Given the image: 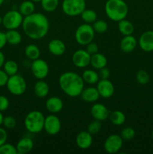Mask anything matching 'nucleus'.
I'll return each instance as SVG.
<instances>
[{
    "instance_id": "1",
    "label": "nucleus",
    "mask_w": 153,
    "mask_h": 154,
    "mask_svg": "<svg viewBox=\"0 0 153 154\" xmlns=\"http://www.w3.org/2000/svg\"><path fill=\"white\" fill-rule=\"evenodd\" d=\"M21 26L27 37L34 40H39L47 35L50 23L44 14L34 12L24 17Z\"/></svg>"
},
{
    "instance_id": "2",
    "label": "nucleus",
    "mask_w": 153,
    "mask_h": 154,
    "mask_svg": "<svg viewBox=\"0 0 153 154\" xmlns=\"http://www.w3.org/2000/svg\"><path fill=\"white\" fill-rule=\"evenodd\" d=\"M58 85L64 94L71 98L80 96L84 89V81L82 76L74 72H66L58 78Z\"/></svg>"
},
{
    "instance_id": "3",
    "label": "nucleus",
    "mask_w": 153,
    "mask_h": 154,
    "mask_svg": "<svg viewBox=\"0 0 153 154\" xmlns=\"http://www.w3.org/2000/svg\"><path fill=\"white\" fill-rule=\"evenodd\" d=\"M104 11L110 20L118 22L126 18L128 7L124 0H107L105 3Z\"/></svg>"
},
{
    "instance_id": "4",
    "label": "nucleus",
    "mask_w": 153,
    "mask_h": 154,
    "mask_svg": "<svg viewBox=\"0 0 153 154\" xmlns=\"http://www.w3.org/2000/svg\"><path fill=\"white\" fill-rule=\"evenodd\" d=\"M44 115L40 111H32L26 116L24 125L28 132L32 134H38L44 130Z\"/></svg>"
},
{
    "instance_id": "5",
    "label": "nucleus",
    "mask_w": 153,
    "mask_h": 154,
    "mask_svg": "<svg viewBox=\"0 0 153 154\" xmlns=\"http://www.w3.org/2000/svg\"><path fill=\"white\" fill-rule=\"evenodd\" d=\"M94 30L89 23H82L76 28L75 32V40L76 43L82 46H86L92 42L94 38Z\"/></svg>"
},
{
    "instance_id": "6",
    "label": "nucleus",
    "mask_w": 153,
    "mask_h": 154,
    "mask_svg": "<svg viewBox=\"0 0 153 154\" xmlns=\"http://www.w3.org/2000/svg\"><path fill=\"white\" fill-rule=\"evenodd\" d=\"M6 87L9 93L14 96H22L26 90V81L22 75L16 74L9 76Z\"/></svg>"
},
{
    "instance_id": "7",
    "label": "nucleus",
    "mask_w": 153,
    "mask_h": 154,
    "mask_svg": "<svg viewBox=\"0 0 153 154\" xmlns=\"http://www.w3.org/2000/svg\"><path fill=\"white\" fill-rule=\"evenodd\" d=\"M86 0H63L62 10L67 16L76 17L86 9Z\"/></svg>"
},
{
    "instance_id": "8",
    "label": "nucleus",
    "mask_w": 153,
    "mask_h": 154,
    "mask_svg": "<svg viewBox=\"0 0 153 154\" xmlns=\"http://www.w3.org/2000/svg\"><path fill=\"white\" fill-rule=\"evenodd\" d=\"M23 17L19 11L10 10L2 17V25L7 30L17 29L22 26Z\"/></svg>"
},
{
    "instance_id": "9",
    "label": "nucleus",
    "mask_w": 153,
    "mask_h": 154,
    "mask_svg": "<svg viewBox=\"0 0 153 154\" xmlns=\"http://www.w3.org/2000/svg\"><path fill=\"white\" fill-rule=\"evenodd\" d=\"M31 71L33 76L38 80H44L47 77L50 68L45 60L38 58L33 60L31 63Z\"/></svg>"
},
{
    "instance_id": "10",
    "label": "nucleus",
    "mask_w": 153,
    "mask_h": 154,
    "mask_svg": "<svg viewBox=\"0 0 153 154\" xmlns=\"http://www.w3.org/2000/svg\"><path fill=\"white\" fill-rule=\"evenodd\" d=\"M123 141L120 135L112 134L109 135L104 143V149L108 153H116L121 150L123 145Z\"/></svg>"
},
{
    "instance_id": "11",
    "label": "nucleus",
    "mask_w": 153,
    "mask_h": 154,
    "mask_svg": "<svg viewBox=\"0 0 153 154\" xmlns=\"http://www.w3.org/2000/svg\"><path fill=\"white\" fill-rule=\"evenodd\" d=\"M62 128L61 120L55 114L45 117L44 130L50 135H56L60 132Z\"/></svg>"
},
{
    "instance_id": "12",
    "label": "nucleus",
    "mask_w": 153,
    "mask_h": 154,
    "mask_svg": "<svg viewBox=\"0 0 153 154\" xmlns=\"http://www.w3.org/2000/svg\"><path fill=\"white\" fill-rule=\"evenodd\" d=\"M91 55L86 50L79 49L72 55V63L79 69H84L90 65Z\"/></svg>"
},
{
    "instance_id": "13",
    "label": "nucleus",
    "mask_w": 153,
    "mask_h": 154,
    "mask_svg": "<svg viewBox=\"0 0 153 154\" xmlns=\"http://www.w3.org/2000/svg\"><path fill=\"white\" fill-rule=\"evenodd\" d=\"M97 88L100 97L109 99L114 94L115 88L112 83L109 79H100L97 83Z\"/></svg>"
},
{
    "instance_id": "14",
    "label": "nucleus",
    "mask_w": 153,
    "mask_h": 154,
    "mask_svg": "<svg viewBox=\"0 0 153 154\" xmlns=\"http://www.w3.org/2000/svg\"><path fill=\"white\" fill-rule=\"evenodd\" d=\"M138 45L140 49L145 52H152L153 51V31L148 30L146 31L140 36L138 40Z\"/></svg>"
},
{
    "instance_id": "15",
    "label": "nucleus",
    "mask_w": 153,
    "mask_h": 154,
    "mask_svg": "<svg viewBox=\"0 0 153 154\" xmlns=\"http://www.w3.org/2000/svg\"><path fill=\"white\" fill-rule=\"evenodd\" d=\"M91 115L94 120L104 121L109 117L110 111L102 103H94L91 108Z\"/></svg>"
},
{
    "instance_id": "16",
    "label": "nucleus",
    "mask_w": 153,
    "mask_h": 154,
    "mask_svg": "<svg viewBox=\"0 0 153 154\" xmlns=\"http://www.w3.org/2000/svg\"><path fill=\"white\" fill-rule=\"evenodd\" d=\"M92 135L88 131H82L76 137V144L79 148L82 150H87L92 144Z\"/></svg>"
},
{
    "instance_id": "17",
    "label": "nucleus",
    "mask_w": 153,
    "mask_h": 154,
    "mask_svg": "<svg viewBox=\"0 0 153 154\" xmlns=\"http://www.w3.org/2000/svg\"><path fill=\"white\" fill-rule=\"evenodd\" d=\"M46 108L51 114H57L59 113L63 109V101L57 96H52L46 99Z\"/></svg>"
},
{
    "instance_id": "18",
    "label": "nucleus",
    "mask_w": 153,
    "mask_h": 154,
    "mask_svg": "<svg viewBox=\"0 0 153 154\" xmlns=\"http://www.w3.org/2000/svg\"><path fill=\"white\" fill-rule=\"evenodd\" d=\"M48 51L52 55L59 57V56L63 55L65 52V44L60 39H52L48 44Z\"/></svg>"
},
{
    "instance_id": "19",
    "label": "nucleus",
    "mask_w": 153,
    "mask_h": 154,
    "mask_svg": "<svg viewBox=\"0 0 153 154\" xmlns=\"http://www.w3.org/2000/svg\"><path fill=\"white\" fill-rule=\"evenodd\" d=\"M80 96L84 102H88V103H94L100 97L97 88L94 87L84 88Z\"/></svg>"
},
{
    "instance_id": "20",
    "label": "nucleus",
    "mask_w": 153,
    "mask_h": 154,
    "mask_svg": "<svg viewBox=\"0 0 153 154\" xmlns=\"http://www.w3.org/2000/svg\"><path fill=\"white\" fill-rule=\"evenodd\" d=\"M137 42L136 38L132 35H124L120 42V48L124 53L128 54L132 52L136 48Z\"/></svg>"
},
{
    "instance_id": "21",
    "label": "nucleus",
    "mask_w": 153,
    "mask_h": 154,
    "mask_svg": "<svg viewBox=\"0 0 153 154\" xmlns=\"http://www.w3.org/2000/svg\"><path fill=\"white\" fill-rule=\"evenodd\" d=\"M33 147H34V142L32 139L28 137H24L18 141L16 148L17 153L26 154L32 150Z\"/></svg>"
},
{
    "instance_id": "22",
    "label": "nucleus",
    "mask_w": 153,
    "mask_h": 154,
    "mask_svg": "<svg viewBox=\"0 0 153 154\" xmlns=\"http://www.w3.org/2000/svg\"><path fill=\"white\" fill-rule=\"evenodd\" d=\"M106 64H107V59L104 54L98 52L91 56L90 65L94 69L99 70L102 68L106 67Z\"/></svg>"
},
{
    "instance_id": "23",
    "label": "nucleus",
    "mask_w": 153,
    "mask_h": 154,
    "mask_svg": "<svg viewBox=\"0 0 153 154\" xmlns=\"http://www.w3.org/2000/svg\"><path fill=\"white\" fill-rule=\"evenodd\" d=\"M50 92V87L47 83L44 80H38L34 86V93L38 98L46 97Z\"/></svg>"
},
{
    "instance_id": "24",
    "label": "nucleus",
    "mask_w": 153,
    "mask_h": 154,
    "mask_svg": "<svg viewBox=\"0 0 153 154\" xmlns=\"http://www.w3.org/2000/svg\"><path fill=\"white\" fill-rule=\"evenodd\" d=\"M82 80L84 81V83H86L88 84H97L100 80V77H99L98 72H97L94 70H92V69H86L84 71L82 74Z\"/></svg>"
},
{
    "instance_id": "25",
    "label": "nucleus",
    "mask_w": 153,
    "mask_h": 154,
    "mask_svg": "<svg viewBox=\"0 0 153 154\" xmlns=\"http://www.w3.org/2000/svg\"><path fill=\"white\" fill-rule=\"evenodd\" d=\"M118 29L123 35H129L133 34L134 31V26L130 21L123 19L118 22Z\"/></svg>"
},
{
    "instance_id": "26",
    "label": "nucleus",
    "mask_w": 153,
    "mask_h": 154,
    "mask_svg": "<svg viewBox=\"0 0 153 154\" xmlns=\"http://www.w3.org/2000/svg\"><path fill=\"white\" fill-rule=\"evenodd\" d=\"M7 43L10 45H18L22 42V35L16 29L8 30L5 32Z\"/></svg>"
},
{
    "instance_id": "27",
    "label": "nucleus",
    "mask_w": 153,
    "mask_h": 154,
    "mask_svg": "<svg viewBox=\"0 0 153 154\" xmlns=\"http://www.w3.org/2000/svg\"><path fill=\"white\" fill-rule=\"evenodd\" d=\"M25 55L28 60L33 61L40 58V51L36 45L29 44L25 48Z\"/></svg>"
},
{
    "instance_id": "28",
    "label": "nucleus",
    "mask_w": 153,
    "mask_h": 154,
    "mask_svg": "<svg viewBox=\"0 0 153 154\" xmlns=\"http://www.w3.org/2000/svg\"><path fill=\"white\" fill-rule=\"evenodd\" d=\"M110 121L115 126H122L125 122L126 117L124 113L121 111H113L109 114Z\"/></svg>"
},
{
    "instance_id": "29",
    "label": "nucleus",
    "mask_w": 153,
    "mask_h": 154,
    "mask_svg": "<svg viewBox=\"0 0 153 154\" xmlns=\"http://www.w3.org/2000/svg\"><path fill=\"white\" fill-rule=\"evenodd\" d=\"M34 3V2H33L32 0L31 1L26 0L22 2L19 6V11L20 12L21 14L23 17H26L34 13L35 10V6Z\"/></svg>"
},
{
    "instance_id": "30",
    "label": "nucleus",
    "mask_w": 153,
    "mask_h": 154,
    "mask_svg": "<svg viewBox=\"0 0 153 154\" xmlns=\"http://www.w3.org/2000/svg\"><path fill=\"white\" fill-rule=\"evenodd\" d=\"M59 4V0H41L40 5L44 11L48 13L55 11Z\"/></svg>"
},
{
    "instance_id": "31",
    "label": "nucleus",
    "mask_w": 153,
    "mask_h": 154,
    "mask_svg": "<svg viewBox=\"0 0 153 154\" xmlns=\"http://www.w3.org/2000/svg\"><path fill=\"white\" fill-rule=\"evenodd\" d=\"M18 69H19V67H18L17 63L14 60H8L4 62L3 65V70L8 74V76H12L17 74Z\"/></svg>"
},
{
    "instance_id": "32",
    "label": "nucleus",
    "mask_w": 153,
    "mask_h": 154,
    "mask_svg": "<svg viewBox=\"0 0 153 154\" xmlns=\"http://www.w3.org/2000/svg\"><path fill=\"white\" fill-rule=\"evenodd\" d=\"M81 18L86 23H93L97 20V14L92 9L86 8L80 14Z\"/></svg>"
},
{
    "instance_id": "33",
    "label": "nucleus",
    "mask_w": 153,
    "mask_h": 154,
    "mask_svg": "<svg viewBox=\"0 0 153 154\" xmlns=\"http://www.w3.org/2000/svg\"><path fill=\"white\" fill-rule=\"evenodd\" d=\"M92 28L94 32L97 33H104L108 29V25L106 22L104 20H96L92 24Z\"/></svg>"
},
{
    "instance_id": "34",
    "label": "nucleus",
    "mask_w": 153,
    "mask_h": 154,
    "mask_svg": "<svg viewBox=\"0 0 153 154\" xmlns=\"http://www.w3.org/2000/svg\"><path fill=\"white\" fill-rule=\"evenodd\" d=\"M136 79L137 82L141 85H145L149 82L150 77L149 75L145 70H139L136 74Z\"/></svg>"
},
{
    "instance_id": "35",
    "label": "nucleus",
    "mask_w": 153,
    "mask_h": 154,
    "mask_svg": "<svg viewBox=\"0 0 153 154\" xmlns=\"http://www.w3.org/2000/svg\"><path fill=\"white\" fill-rule=\"evenodd\" d=\"M101 121L94 120L88 124V127H87V131L91 135H95L100 132V130L101 129Z\"/></svg>"
},
{
    "instance_id": "36",
    "label": "nucleus",
    "mask_w": 153,
    "mask_h": 154,
    "mask_svg": "<svg viewBox=\"0 0 153 154\" xmlns=\"http://www.w3.org/2000/svg\"><path fill=\"white\" fill-rule=\"evenodd\" d=\"M135 130L131 127H128L124 128V129L122 130L121 134H120V136L122 137L123 140L124 141H130V140L133 139L135 136Z\"/></svg>"
},
{
    "instance_id": "37",
    "label": "nucleus",
    "mask_w": 153,
    "mask_h": 154,
    "mask_svg": "<svg viewBox=\"0 0 153 154\" xmlns=\"http://www.w3.org/2000/svg\"><path fill=\"white\" fill-rule=\"evenodd\" d=\"M17 150L15 146L13 144L4 143L0 146V154H16Z\"/></svg>"
},
{
    "instance_id": "38",
    "label": "nucleus",
    "mask_w": 153,
    "mask_h": 154,
    "mask_svg": "<svg viewBox=\"0 0 153 154\" xmlns=\"http://www.w3.org/2000/svg\"><path fill=\"white\" fill-rule=\"evenodd\" d=\"M2 125L6 129H14L16 126V120L12 116H6V117H4V119H3Z\"/></svg>"
},
{
    "instance_id": "39",
    "label": "nucleus",
    "mask_w": 153,
    "mask_h": 154,
    "mask_svg": "<svg viewBox=\"0 0 153 154\" xmlns=\"http://www.w3.org/2000/svg\"><path fill=\"white\" fill-rule=\"evenodd\" d=\"M9 105H10V102H9L8 99L6 96L0 95V111L2 112V111H6L9 108Z\"/></svg>"
},
{
    "instance_id": "40",
    "label": "nucleus",
    "mask_w": 153,
    "mask_h": 154,
    "mask_svg": "<svg viewBox=\"0 0 153 154\" xmlns=\"http://www.w3.org/2000/svg\"><path fill=\"white\" fill-rule=\"evenodd\" d=\"M86 51L92 56L98 52V46L96 43L92 42L86 46Z\"/></svg>"
},
{
    "instance_id": "41",
    "label": "nucleus",
    "mask_w": 153,
    "mask_h": 154,
    "mask_svg": "<svg viewBox=\"0 0 153 154\" xmlns=\"http://www.w3.org/2000/svg\"><path fill=\"white\" fill-rule=\"evenodd\" d=\"M9 76L3 69H0V87L6 86Z\"/></svg>"
},
{
    "instance_id": "42",
    "label": "nucleus",
    "mask_w": 153,
    "mask_h": 154,
    "mask_svg": "<svg viewBox=\"0 0 153 154\" xmlns=\"http://www.w3.org/2000/svg\"><path fill=\"white\" fill-rule=\"evenodd\" d=\"M98 75L100 79H109L110 76V71L106 67H104L99 69Z\"/></svg>"
},
{
    "instance_id": "43",
    "label": "nucleus",
    "mask_w": 153,
    "mask_h": 154,
    "mask_svg": "<svg viewBox=\"0 0 153 154\" xmlns=\"http://www.w3.org/2000/svg\"><path fill=\"white\" fill-rule=\"evenodd\" d=\"M8 140V132L4 128L0 127V146L6 143Z\"/></svg>"
},
{
    "instance_id": "44",
    "label": "nucleus",
    "mask_w": 153,
    "mask_h": 154,
    "mask_svg": "<svg viewBox=\"0 0 153 154\" xmlns=\"http://www.w3.org/2000/svg\"><path fill=\"white\" fill-rule=\"evenodd\" d=\"M7 44V40H6L5 32L0 31V51L4 48Z\"/></svg>"
},
{
    "instance_id": "45",
    "label": "nucleus",
    "mask_w": 153,
    "mask_h": 154,
    "mask_svg": "<svg viewBox=\"0 0 153 154\" xmlns=\"http://www.w3.org/2000/svg\"><path fill=\"white\" fill-rule=\"evenodd\" d=\"M4 62H5V58H4V54L0 51V69L3 67Z\"/></svg>"
},
{
    "instance_id": "46",
    "label": "nucleus",
    "mask_w": 153,
    "mask_h": 154,
    "mask_svg": "<svg viewBox=\"0 0 153 154\" xmlns=\"http://www.w3.org/2000/svg\"><path fill=\"white\" fill-rule=\"evenodd\" d=\"M3 119H4V116H3L2 113L0 111V126L2 125V123H3Z\"/></svg>"
},
{
    "instance_id": "47",
    "label": "nucleus",
    "mask_w": 153,
    "mask_h": 154,
    "mask_svg": "<svg viewBox=\"0 0 153 154\" xmlns=\"http://www.w3.org/2000/svg\"><path fill=\"white\" fill-rule=\"evenodd\" d=\"M1 24H2V17L0 15V25H1Z\"/></svg>"
},
{
    "instance_id": "48",
    "label": "nucleus",
    "mask_w": 153,
    "mask_h": 154,
    "mask_svg": "<svg viewBox=\"0 0 153 154\" xmlns=\"http://www.w3.org/2000/svg\"><path fill=\"white\" fill-rule=\"evenodd\" d=\"M32 1L33 2H40L41 0H32Z\"/></svg>"
},
{
    "instance_id": "49",
    "label": "nucleus",
    "mask_w": 153,
    "mask_h": 154,
    "mask_svg": "<svg viewBox=\"0 0 153 154\" xmlns=\"http://www.w3.org/2000/svg\"><path fill=\"white\" fill-rule=\"evenodd\" d=\"M4 0H0V6H2L3 5V3H4Z\"/></svg>"
},
{
    "instance_id": "50",
    "label": "nucleus",
    "mask_w": 153,
    "mask_h": 154,
    "mask_svg": "<svg viewBox=\"0 0 153 154\" xmlns=\"http://www.w3.org/2000/svg\"><path fill=\"white\" fill-rule=\"evenodd\" d=\"M152 140H153V129H152Z\"/></svg>"
},
{
    "instance_id": "51",
    "label": "nucleus",
    "mask_w": 153,
    "mask_h": 154,
    "mask_svg": "<svg viewBox=\"0 0 153 154\" xmlns=\"http://www.w3.org/2000/svg\"></svg>"
}]
</instances>
